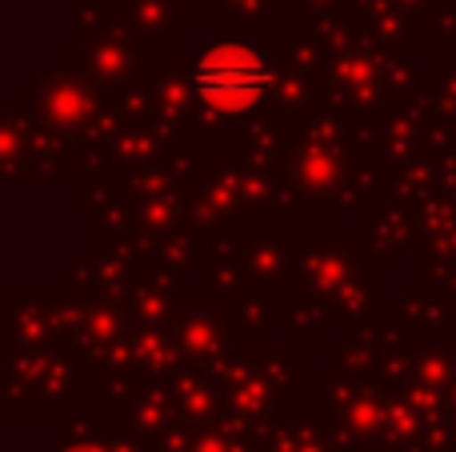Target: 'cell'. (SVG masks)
Returning <instances> with one entry per match:
<instances>
[{
  "instance_id": "1",
  "label": "cell",
  "mask_w": 456,
  "mask_h": 452,
  "mask_svg": "<svg viewBox=\"0 0 456 452\" xmlns=\"http://www.w3.org/2000/svg\"><path fill=\"white\" fill-rule=\"evenodd\" d=\"M189 88L208 104L213 112L236 117L248 112L276 88V69L260 48L244 44V40H221L208 44L205 52L192 61Z\"/></svg>"
},
{
  "instance_id": "2",
  "label": "cell",
  "mask_w": 456,
  "mask_h": 452,
  "mask_svg": "<svg viewBox=\"0 0 456 452\" xmlns=\"http://www.w3.org/2000/svg\"><path fill=\"white\" fill-rule=\"evenodd\" d=\"M69 452H104V448H69Z\"/></svg>"
}]
</instances>
